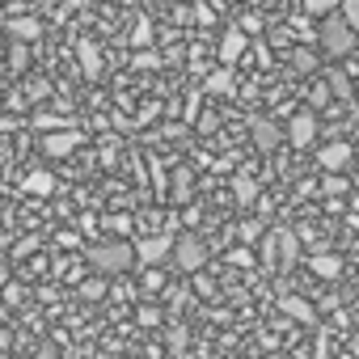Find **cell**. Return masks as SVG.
Masks as SVG:
<instances>
[{
	"label": "cell",
	"instance_id": "4",
	"mask_svg": "<svg viewBox=\"0 0 359 359\" xmlns=\"http://www.w3.org/2000/svg\"><path fill=\"white\" fill-rule=\"evenodd\" d=\"M131 250H135V262H144V266H156V262H165V258H169V250H173V237H165V233H152V237H140Z\"/></svg>",
	"mask_w": 359,
	"mask_h": 359
},
{
	"label": "cell",
	"instance_id": "1",
	"mask_svg": "<svg viewBox=\"0 0 359 359\" xmlns=\"http://www.w3.org/2000/svg\"><path fill=\"white\" fill-rule=\"evenodd\" d=\"M85 258H89V266H93L97 275H127V271L135 266L131 241H102V245H89Z\"/></svg>",
	"mask_w": 359,
	"mask_h": 359
},
{
	"label": "cell",
	"instance_id": "15",
	"mask_svg": "<svg viewBox=\"0 0 359 359\" xmlns=\"http://www.w3.org/2000/svg\"><path fill=\"white\" fill-rule=\"evenodd\" d=\"M81 68H85L89 81L102 76V51H97V43H81Z\"/></svg>",
	"mask_w": 359,
	"mask_h": 359
},
{
	"label": "cell",
	"instance_id": "8",
	"mask_svg": "<svg viewBox=\"0 0 359 359\" xmlns=\"http://www.w3.org/2000/svg\"><path fill=\"white\" fill-rule=\"evenodd\" d=\"M250 135H254V148H258V152H275L279 140H283V131H279L271 118H254V123H250Z\"/></svg>",
	"mask_w": 359,
	"mask_h": 359
},
{
	"label": "cell",
	"instance_id": "20",
	"mask_svg": "<svg viewBox=\"0 0 359 359\" xmlns=\"http://www.w3.org/2000/svg\"><path fill=\"white\" fill-rule=\"evenodd\" d=\"M338 5H342V0H300V9H304V13H317V18H321V13H334Z\"/></svg>",
	"mask_w": 359,
	"mask_h": 359
},
{
	"label": "cell",
	"instance_id": "10",
	"mask_svg": "<svg viewBox=\"0 0 359 359\" xmlns=\"http://www.w3.org/2000/svg\"><path fill=\"white\" fill-rule=\"evenodd\" d=\"M279 309H283L292 321H300V325H317V313H313V304H309L304 296H283Z\"/></svg>",
	"mask_w": 359,
	"mask_h": 359
},
{
	"label": "cell",
	"instance_id": "2",
	"mask_svg": "<svg viewBox=\"0 0 359 359\" xmlns=\"http://www.w3.org/2000/svg\"><path fill=\"white\" fill-rule=\"evenodd\" d=\"M317 39H321V51H325L330 60H342V55L355 51V34H351V26H346L338 13H334L330 22H321V34H317Z\"/></svg>",
	"mask_w": 359,
	"mask_h": 359
},
{
	"label": "cell",
	"instance_id": "23",
	"mask_svg": "<svg viewBox=\"0 0 359 359\" xmlns=\"http://www.w3.org/2000/svg\"><path fill=\"white\" fill-rule=\"evenodd\" d=\"M81 296H85V300H102V296H106V279H89V283L81 287Z\"/></svg>",
	"mask_w": 359,
	"mask_h": 359
},
{
	"label": "cell",
	"instance_id": "30",
	"mask_svg": "<svg viewBox=\"0 0 359 359\" xmlns=\"http://www.w3.org/2000/svg\"><path fill=\"white\" fill-rule=\"evenodd\" d=\"M5 250H9V237H5V233H0V254H5Z\"/></svg>",
	"mask_w": 359,
	"mask_h": 359
},
{
	"label": "cell",
	"instance_id": "31",
	"mask_svg": "<svg viewBox=\"0 0 359 359\" xmlns=\"http://www.w3.org/2000/svg\"><path fill=\"white\" fill-rule=\"evenodd\" d=\"M5 317H9V309H5V300H0V321H5Z\"/></svg>",
	"mask_w": 359,
	"mask_h": 359
},
{
	"label": "cell",
	"instance_id": "14",
	"mask_svg": "<svg viewBox=\"0 0 359 359\" xmlns=\"http://www.w3.org/2000/svg\"><path fill=\"white\" fill-rule=\"evenodd\" d=\"M233 85H237V81H233V68H216V72L203 81V89H208V93H216V97L233 93Z\"/></svg>",
	"mask_w": 359,
	"mask_h": 359
},
{
	"label": "cell",
	"instance_id": "24",
	"mask_svg": "<svg viewBox=\"0 0 359 359\" xmlns=\"http://www.w3.org/2000/svg\"><path fill=\"white\" fill-rule=\"evenodd\" d=\"M321 187H325V195H342V191H346V177H342V173H325Z\"/></svg>",
	"mask_w": 359,
	"mask_h": 359
},
{
	"label": "cell",
	"instance_id": "21",
	"mask_svg": "<svg viewBox=\"0 0 359 359\" xmlns=\"http://www.w3.org/2000/svg\"><path fill=\"white\" fill-rule=\"evenodd\" d=\"M156 64H161L156 51H135V55H131V68H140V72H148V68H156Z\"/></svg>",
	"mask_w": 359,
	"mask_h": 359
},
{
	"label": "cell",
	"instance_id": "28",
	"mask_svg": "<svg viewBox=\"0 0 359 359\" xmlns=\"http://www.w3.org/2000/svg\"><path fill=\"white\" fill-rule=\"evenodd\" d=\"M161 317H156V309H140V325H156Z\"/></svg>",
	"mask_w": 359,
	"mask_h": 359
},
{
	"label": "cell",
	"instance_id": "3",
	"mask_svg": "<svg viewBox=\"0 0 359 359\" xmlns=\"http://www.w3.org/2000/svg\"><path fill=\"white\" fill-rule=\"evenodd\" d=\"M169 254H173V262H177V266H182L187 275H195V271H203V262H208V245H203L199 237H191V233H187V237H177Z\"/></svg>",
	"mask_w": 359,
	"mask_h": 359
},
{
	"label": "cell",
	"instance_id": "16",
	"mask_svg": "<svg viewBox=\"0 0 359 359\" xmlns=\"http://www.w3.org/2000/svg\"><path fill=\"white\" fill-rule=\"evenodd\" d=\"M233 195H237V203H241V208H254V203H258V182L241 173L237 182H233Z\"/></svg>",
	"mask_w": 359,
	"mask_h": 359
},
{
	"label": "cell",
	"instance_id": "11",
	"mask_svg": "<svg viewBox=\"0 0 359 359\" xmlns=\"http://www.w3.org/2000/svg\"><path fill=\"white\" fill-rule=\"evenodd\" d=\"M309 271H313L317 279H338V275H342V258H338V254H313V258H309Z\"/></svg>",
	"mask_w": 359,
	"mask_h": 359
},
{
	"label": "cell",
	"instance_id": "7",
	"mask_svg": "<svg viewBox=\"0 0 359 359\" xmlns=\"http://www.w3.org/2000/svg\"><path fill=\"white\" fill-rule=\"evenodd\" d=\"M250 51V39L233 26V30H224V39H220V68H233V64H241V55Z\"/></svg>",
	"mask_w": 359,
	"mask_h": 359
},
{
	"label": "cell",
	"instance_id": "12",
	"mask_svg": "<svg viewBox=\"0 0 359 359\" xmlns=\"http://www.w3.org/2000/svg\"><path fill=\"white\" fill-rule=\"evenodd\" d=\"M22 191H26V195H51V191H55V177H51L47 169H34V173H26Z\"/></svg>",
	"mask_w": 359,
	"mask_h": 359
},
{
	"label": "cell",
	"instance_id": "18",
	"mask_svg": "<svg viewBox=\"0 0 359 359\" xmlns=\"http://www.w3.org/2000/svg\"><path fill=\"white\" fill-rule=\"evenodd\" d=\"M148 43H152V22H144V18H140V22H135V30H131V47H135V51H148Z\"/></svg>",
	"mask_w": 359,
	"mask_h": 359
},
{
	"label": "cell",
	"instance_id": "22",
	"mask_svg": "<svg viewBox=\"0 0 359 359\" xmlns=\"http://www.w3.org/2000/svg\"><path fill=\"white\" fill-rule=\"evenodd\" d=\"M34 127L51 135V131H64V118H55V114H34Z\"/></svg>",
	"mask_w": 359,
	"mask_h": 359
},
{
	"label": "cell",
	"instance_id": "26",
	"mask_svg": "<svg viewBox=\"0 0 359 359\" xmlns=\"http://www.w3.org/2000/svg\"><path fill=\"white\" fill-rule=\"evenodd\" d=\"M241 237H245V241H258V237H262V224H258V220H245V224H241Z\"/></svg>",
	"mask_w": 359,
	"mask_h": 359
},
{
	"label": "cell",
	"instance_id": "25",
	"mask_svg": "<svg viewBox=\"0 0 359 359\" xmlns=\"http://www.w3.org/2000/svg\"><path fill=\"white\" fill-rule=\"evenodd\" d=\"M237 30H241V34H245V39H250V34H258V30H262V18H258V13H245V18H241V26H237Z\"/></svg>",
	"mask_w": 359,
	"mask_h": 359
},
{
	"label": "cell",
	"instance_id": "6",
	"mask_svg": "<svg viewBox=\"0 0 359 359\" xmlns=\"http://www.w3.org/2000/svg\"><path fill=\"white\" fill-rule=\"evenodd\" d=\"M351 161H355V148H351L346 140H334V144H325V148L317 152V165H321L325 173H346Z\"/></svg>",
	"mask_w": 359,
	"mask_h": 359
},
{
	"label": "cell",
	"instance_id": "5",
	"mask_svg": "<svg viewBox=\"0 0 359 359\" xmlns=\"http://www.w3.org/2000/svg\"><path fill=\"white\" fill-rule=\"evenodd\" d=\"M287 144H296V148H309L313 140H317V114L313 110H296L292 118H287Z\"/></svg>",
	"mask_w": 359,
	"mask_h": 359
},
{
	"label": "cell",
	"instance_id": "17",
	"mask_svg": "<svg viewBox=\"0 0 359 359\" xmlns=\"http://www.w3.org/2000/svg\"><path fill=\"white\" fill-rule=\"evenodd\" d=\"M275 245H279V258H283V262H296V258H300V241H296V233L279 229V233H275Z\"/></svg>",
	"mask_w": 359,
	"mask_h": 359
},
{
	"label": "cell",
	"instance_id": "27",
	"mask_svg": "<svg viewBox=\"0 0 359 359\" xmlns=\"http://www.w3.org/2000/svg\"><path fill=\"white\" fill-rule=\"evenodd\" d=\"M296 68H300V72H313V68H317V60H313L309 51H296Z\"/></svg>",
	"mask_w": 359,
	"mask_h": 359
},
{
	"label": "cell",
	"instance_id": "19",
	"mask_svg": "<svg viewBox=\"0 0 359 359\" xmlns=\"http://www.w3.org/2000/svg\"><path fill=\"white\" fill-rule=\"evenodd\" d=\"M346 26H351V34L359 39V0H342V13H338Z\"/></svg>",
	"mask_w": 359,
	"mask_h": 359
},
{
	"label": "cell",
	"instance_id": "32",
	"mask_svg": "<svg viewBox=\"0 0 359 359\" xmlns=\"http://www.w3.org/2000/svg\"><path fill=\"white\" fill-rule=\"evenodd\" d=\"M351 148H355V161H359V144H351Z\"/></svg>",
	"mask_w": 359,
	"mask_h": 359
},
{
	"label": "cell",
	"instance_id": "29",
	"mask_svg": "<svg viewBox=\"0 0 359 359\" xmlns=\"http://www.w3.org/2000/svg\"><path fill=\"white\" fill-rule=\"evenodd\" d=\"M34 359H60V351H55V346L47 342V346H39V355H34Z\"/></svg>",
	"mask_w": 359,
	"mask_h": 359
},
{
	"label": "cell",
	"instance_id": "13",
	"mask_svg": "<svg viewBox=\"0 0 359 359\" xmlns=\"http://www.w3.org/2000/svg\"><path fill=\"white\" fill-rule=\"evenodd\" d=\"M9 34H13L18 43H34V39L43 34V26H39L34 18H13V22H9Z\"/></svg>",
	"mask_w": 359,
	"mask_h": 359
},
{
	"label": "cell",
	"instance_id": "9",
	"mask_svg": "<svg viewBox=\"0 0 359 359\" xmlns=\"http://www.w3.org/2000/svg\"><path fill=\"white\" fill-rule=\"evenodd\" d=\"M76 144H81V131H51V135H43V152L47 156H68V152H76Z\"/></svg>",
	"mask_w": 359,
	"mask_h": 359
}]
</instances>
